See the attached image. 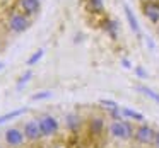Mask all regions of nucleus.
I'll return each mask as SVG.
<instances>
[{
    "mask_svg": "<svg viewBox=\"0 0 159 148\" xmlns=\"http://www.w3.org/2000/svg\"><path fill=\"white\" fill-rule=\"evenodd\" d=\"M4 141H5V145H7L9 148H19V146H22L28 140H26L24 131H21L19 128L12 126L4 133Z\"/></svg>",
    "mask_w": 159,
    "mask_h": 148,
    "instance_id": "obj_5",
    "label": "nucleus"
},
{
    "mask_svg": "<svg viewBox=\"0 0 159 148\" xmlns=\"http://www.w3.org/2000/svg\"><path fill=\"white\" fill-rule=\"evenodd\" d=\"M87 128H89L91 136H94V138L103 136V133H104V131H108L106 119H104L103 116H93L89 121H87Z\"/></svg>",
    "mask_w": 159,
    "mask_h": 148,
    "instance_id": "obj_7",
    "label": "nucleus"
},
{
    "mask_svg": "<svg viewBox=\"0 0 159 148\" xmlns=\"http://www.w3.org/2000/svg\"><path fill=\"white\" fill-rule=\"evenodd\" d=\"M4 65H5L4 61H0V72H2V68H4Z\"/></svg>",
    "mask_w": 159,
    "mask_h": 148,
    "instance_id": "obj_24",
    "label": "nucleus"
},
{
    "mask_svg": "<svg viewBox=\"0 0 159 148\" xmlns=\"http://www.w3.org/2000/svg\"><path fill=\"white\" fill-rule=\"evenodd\" d=\"M156 131L154 128L151 126V124H147L144 121V123H139L137 126H135V133H134V143L137 145V146H152V143H154V136H156Z\"/></svg>",
    "mask_w": 159,
    "mask_h": 148,
    "instance_id": "obj_2",
    "label": "nucleus"
},
{
    "mask_svg": "<svg viewBox=\"0 0 159 148\" xmlns=\"http://www.w3.org/2000/svg\"><path fill=\"white\" fill-rule=\"evenodd\" d=\"M24 134H26V140L29 141V143H38L39 140H41V131H39V124L38 121L31 119L28 121V123H24Z\"/></svg>",
    "mask_w": 159,
    "mask_h": 148,
    "instance_id": "obj_8",
    "label": "nucleus"
},
{
    "mask_svg": "<svg viewBox=\"0 0 159 148\" xmlns=\"http://www.w3.org/2000/svg\"><path fill=\"white\" fill-rule=\"evenodd\" d=\"M31 78H33V70H26V72L22 73V75L19 77V78H17V83H16V89H17V90H21L22 87H24V85H26V83H28Z\"/></svg>",
    "mask_w": 159,
    "mask_h": 148,
    "instance_id": "obj_15",
    "label": "nucleus"
},
{
    "mask_svg": "<svg viewBox=\"0 0 159 148\" xmlns=\"http://www.w3.org/2000/svg\"><path fill=\"white\" fill-rule=\"evenodd\" d=\"M121 111V116L125 117V119L132 121V123H144L145 121V116L142 112H139V111L135 109H130V107H120Z\"/></svg>",
    "mask_w": 159,
    "mask_h": 148,
    "instance_id": "obj_10",
    "label": "nucleus"
},
{
    "mask_svg": "<svg viewBox=\"0 0 159 148\" xmlns=\"http://www.w3.org/2000/svg\"><path fill=\"white\" fill-rule=\"evenodd\" d=\"M99 104L104 107V109H115V107H120L118 102H115V100H111V99H101Z\"/></svg>",
    "mask_w": 159,
    "mask_h": 148,
    "instance_id": "obj_20",
    "label": "nucleus"
},
{
    "mask_svg": "<svg viewBox=\"0 0 159 148\" xmlns=\"http://www.w3.org/2000/svg\"><path fill=\"white\" fill-rule=\"evenodd\" d=\"M135 89L139 90L140 94H144L147 99H151V100H154L156 104H159V94L156 92V90H152L151 87H147V85H142V83H139V85H135Z\"/></svg>",
    "mask_w": 159,
    "mask_h": 148,
    "instance_id": "obj_13",
    "label": "nucleus"
},
{
    "mask_svg": "<svg viewBox=\"0 0 159 148\" xmlns=\"http://www.w3.org/2000/svg\"><path fill=\"white\" fill-rule=\"evenodd\" d=\"M19 9H21L22 14L29 15H36L41 9V0H17Z\"/></svg>",
    "mask_w": 159,
    "mask_h": 148,
    "instance_id": "obj_9",
    "label": "nucleus"
},
{
    "mask_svg": "<svg viewBox=\"0 0 159 148\" xmlns=\"http://www.w3.org/2000/svg\"><path fill=\"white\" fill-rule=\"evenodd\" d=\"M123 11H125V17H127V22H128V26H130V29L135 32V34H139L140 29H139V22H137V17H135L134 11H132L128 5H125Z\"/></svg>",
    "mask_w": 159,
    "mask_h": 148,
    "instance_id": "obj_11",
    "label": "nucleus"
},
{
    "mask_svg": "<svg viewBox=\"0 0 159 148\" xmlns=\"http://www.w3.org/2000/svg\"><path fill=\"white\" fill-rule=\"evenodd\" d=\"M7 26H9V29H11L12 32H16V34H22V32H26L29 27H31V21L28 19L26 14L14 11L11 15H9Z\"/></svg>",
    "mask_w": 159,
    "mask_h": 148,
    "instance_id": "obj_3",
    "label": "nucleus"
},
{
    "mask_svg": "<svg viewBox=\"0 0 159 148\" xmlns=\"http://www.w3.org/2000/svg\"><path fill=\"white\" fill-rule=\"evenodd\" d=\"M38 124H39V131H41L43 138L55 136L60 129V123L55 116H43L41 119L38 121Z\"/></svg>",
    "mask_w": 159,
    "mask_h": 148,
    "instance_id": "obj_4",
    "label": "nucleus"
},
{
    "mask_svg": "<svg viewBox=\"0 0 159 148\" xmlns=\"http://www.w3.org/2000/svg\"><path fill=\"white\" fill-rule=\"evenodd\" d=\"M28 112V107H19V109H14L11 111V112H5L0 116V124H4V123H9V121L16 119V117H21L24 116V114Z\"/></svg>",
    "mask_w": 159,
    "mask_h": 148,
    "instance_id": "obj_12",
    "label": "nucleus"
},
{
    "mask_svg": "<svg viewBox=\"0 0 159 148\" xmlns=\"http://www.w3.org/2000/svg\"><path fill=\"white\" fill-rule=\"evenodd\" d=\"M89 5L94 12H103L104 11V4L103 0H89Z\"/></svg>",
    "mask_w": 159,
    "mask_h": 148,
    "instance_id": "obj_18",
    "label": "nucleus"
},
{
    "mask_svg": "<svg viewBox=\"0 0 159 148\" xmlns=\"http://www.w3.org/2000/svg\"><path fill=\"white\" fill-rule=\"evenodd\" d=\"M0 148H2V146H0Z\"/></svg>",
    "mask_w": 159,
    "mask_h": 148,
    "instance_id": "obj_25",
    "label": "nucleus"
},
{
    "mask_svg": "<svg viewBox=\"0 0 159 148\" xmlns=\"http://www.w3.org/2000/svg\"><path fill=\"white\" fill-rule=\"evenodd\" d=\"M121 65H123V66H127V68H132V65H130V61H128V60H121Z\"/></svg>",
    "mask_w": 159,
    "mask_h": 148,
    "instance_id": "obj_23",
    "label": "nucleus"
},
{
    "mask_svg": "<svg viewBox=\"0 0 159 148\" xmlns=\"http://www.w3.org/2000/svg\"><path fill=\"white\" fill-rule=\"evenodd\" d=\"M142 14L151 24H159V0H142Z\"/></svg>",
    "mask_w": 159,
    "mask_h": 148,
    "instance_id": "obj_6",
    "label": "nucleus"
},
{
    "mask_svg": "<svg viewBox=\"0 0 159 148\" xmlns=\"http://www.w3.org/2000/svg\"><path fill=\"white\" fill-rule=\"evenodd\" d=\"M135 126L128 119H113L108 124V136L116 143H128L134 140Z\"/></svg>",
    "mask_w": 159,
    "mask_h": 148,
    "instance_id": "obj_1",
    "label": "nucleus"
},
{
    "mask_svg": "<svg viewBox=\"0 0 159 148\" xmlns=\"http://www.w3.org/2000/svg\"><path fill=\"white\" fill-rule=\"evenodd\" d=\"M43 55H45V51H43V49H36V51L33 53L28 60H26V65H28V66H34L36 63L43 58Z\"/></svg>",
    "mask_w": 159,
    "mask_h": 148,
    "instance_id": "obj_16",
    "label": "nucleus"
},
{
    "mask_svg": "<svg viewBox=\"0 0 159 148\" xmlns=\"http://www.w3.org/2000/svg\"><path fill=\"white\" fill-rule=\"evenodd\" d=\"M67 129L69 131H77L80 128V117L77 114H67Z\"/></svg>",
    "mask_w": 159,
    "mask_h": 148,
    "instance_id": "obj_14",
    "label": "nucleus"
},
{
    "mask_svg": "<svg viewBox=\"0 0 159 148\" xmlns=\"http://www.w3.org/2000/svg\"><path fill=\"white\" fill-rule=\"evenodd\" d=\"M152 148H159V129L156 131V136H154V143H152Z\"/></svg>",
    "mask_w": 159,
    "mask_h": 148,
    "instance_id": "obj_22",
    "label": "nucleus"
},
{
    "mask_svg": "<svg viewBox=\"0 0 159 148\" xmlns=\"http://www.w3.org/2000/svg\"><path fill=\"white\" fill-rule=\"evenodd\" d=\"M52 95H53L52 90H41V92H34V94H33L31 100H33V102H38V100H46V99H50Z\"/></svg>",
    "mask_w": 159,
    "mask_h": 148,
    "instance_id": "obj_17",
    "label": "nucleus"
},
{
    "mask_svg": "<svg viewBox=\"0 0 159 148\" xmlns=\"http://www.w3.org/2000/svg\"><path fill=\"white\" fill-rule=\"evenodd\" d=\"M106 31H108V34H110L113 39L116 38V22L110 19V21L106 22Z\"/></svg>",
    "mask_w": 159,
    "mask_h": 148,
    "instance_id": "obj_19",
    "label": "nucleus"
},
{
    "mask_svg": "<svg viewBox=\"0 0 159 148\" xmlns=\"http://www.w3.org/2000/svg\"><path fill=\"white\" fill-rule=\"evenodd\" d=\"M135 75L140 77V78H145V77H147V72H145L142 66H137V68H135Z\"/></svg>",
    "mask_w": 159,
    "mask_h": 148,
    "instance_id": "obj_21",
    "label": "nucleus"
}]
</instances>
